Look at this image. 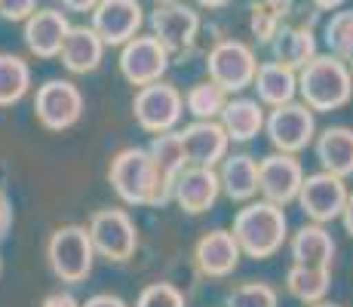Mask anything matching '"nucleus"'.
<instances>
[{"mask_svg": "<svg viewBox=\"0 0 353 307\" xmlns=\"http://www.w3.org/2000/svg\"><path fill=\"white\" fill-rule=\"evenodd\" d=\"M108 181L126 206L160 209L172 200V179L160 172L148 148H123L114 154Z\"/></svg>", "mask_w": 353, "mask_h": 307, "instance_id": "f257e3e1", "label": "nucleus"}, {"mask_svg": "<svg viewBox=\"0 0 353 307\" xmlns=\"http://www.w3.org/2000/svg\"><path fill=\"white\" fill-rule=\"evenodd\" d=\"M230 234L243 255L264 261L289 243V218L283 206H274L268 200H249L243 203V209H236Z\"/></svg>", "mask_w": 353, "mask_h": 307, "instance_id": "f03ea898", "label": "nucleus"}, {"mask_svg": "<svg viewBox=\"0 0 353 307\" xmlns=\"http://www.w3.org/2000/svg\"><path fill=\"white\" fill-rule=\"evenodd\" d=\"M298 95L301 105H307L314 114H329L344 108L353 99V83L347 61L332 56V52H316L304 68H298Z\"/></svg>", "mask_w": 353, "mask_h": 307, "instance_id": "7ed1b4c3", "label": "nucleus"}, {"mask_svg": "<svg viewBox=\"0 0 353 307\" xmlns=\"http://www.w3.org/2000/svg\"><path fill=\"white\" fill-rule=\"evenodd\" d=\"M46 264L59 283L77 286L86 283L96 264V249H92L90 230L83 224H62L46 240Z\"/></svg>", "mask_w": 353, "mask_h": 307, "instance_id": "20e7f679", "label": "nucleus"}, {"mask_svg": "<svg viewBox=\"0 0 353 307\" xmlns=\"http://www.w3.org/2000/svg\"><path fill=\"white\" fill-rule=\"evenodd\" d=\"M86 230H90L96 258H105V261L123 264L139 249V228H135V218L126 209H99L90 215Z\"/></svg>", "mask_w": 353, "mask_h": 307, "instance_id": "39448f33", "label": "nucleus"}, {"mask_svg": "<svg viewBox=\"0 0 353 307\" xmlns=\"http://www.w3.org/2000/svg\"><path fill=\"white\" fill-rule=\"evenodd\" d=\"M264 135L276 154H301L316 139V114L301 101L270 108L264 114Z\"/></svg>", "mask_w": 353, "mask_h": 307, "instance_id": "423d86ee", "label": "nucleus"}, {"mask_svg": "<svg viewBox=\"0 0 353 307\" xmlns=\"http://www.w3.org/2000/svg\"><path fill=\"white\" fill-rule=\"evenodd\" d=\"M132 117L151 135L172 132V129L181 123V117H185V95H181L179 86L166 83V80L148 83L135 92Z\"/></svg>", "mask_w": 353, "mask_h": 307, "instance_id": "0eeeda50", "label": "nucleus"}, {"mask_svg": "<svg viewBox=\"0 0 353 307\" xmlns=\"http://www.w3.org/2000/svg\"><path fill=\"white\" fill-rule=\"evenodd\" d=\"M209 80L219 83L228 95H240L252 90V80L258 71L255 50L243 40H219L206 56Z\"/></svg>", "mask_w": 353, "mask_h": 307, "instance_id": "6e6552de", "label": "nucleus"}, {"mask_svg": "<svg viewBox=\"0 0 353 307\" xmlns=\"http://www.w3.org/2000/svg\"><path fill=\"white\" fill-rule=\"evenodd\" d=\"M83 92L77 83L62 77H52L37 86L34 92V117L50 132H65V129L77 126L83 117Z\"/></svg>", "mask_w": 353, "mask_h": 307, "instance_id": "1a4fd4ad", "label": "nucleus"}, {"mask_svg": "<svg viewBox=\"0 0 353 307\" xmlns=\"http://www.w3.org/2000/svg\"><path fill=\"white\" fill-rule=\"evenodd\" d=\"M151 37H157V43L169 56H179V52H191L196 43V34H200L203 22L200 12L194 6L181 3H157V10L151 12Z\"/></svg>", "mask_w": 353, "mask_h": 307, "instance_id": "9d476101", "label": "nucleus"}, {"mask_svg": "<svg viewBox=\"0 0 353 307\" xmlns=\"http://www.w3.org/2000/svg\"><path fill=\"white\" fill-rule=\"evenodd\" d=\"M347 194H350L347 181L320 169V172H314V175H304L295 203L301 206V212L307 215V221L329 224V221H338V218H341Z\"/></svg>", "mask_w": 353, "mask_h": 307, "instance_id": "9b49d317", "label": "nucleus"}, {"mask_svg": "<svg viewBox=\"0 0 353 307\" xmlns=\"http://www.w3.org/2000/svg\"><path fill=\"white\" fill-rule=\"evenodd\" d=\"M304 175L307 172H304L301 160H298L295 154L274 151L258 160V194H261V200L286 209L289 203H295Z\"/></svg>", "mask_w": 353, "mask_h": 307, "instance_id": "f8f14e48", "label": "nucleus"}, {"mask_svg": "<svg viewBox=\"0 0 353 307\" xmlns=\"http://www.w3.org/2000/svg\"><path fill=\"white\" fill-rule=\"evenodd\" d=\"M120 74L126 83L132 86H148L163 80V74L169 71V52L157 43V37L151 34H135L129 43L120 46Z\"/></svg>", "mask_w": 353, "mask_h": 307, "instance_id": "ddd939ff", "label": "nucleus"}, {"mask_svg": "<svg viewBox=\"0 0 353 307\" xmlns=\"http://www.w3.org/2000/svg\"><path fill=\"white\" fill-rule=\"evenodd\" d=\"M90 16V28L99 34L105 46L129 43L135 34H141V25H145V10L139 0H99V6Z\"/></svg>", "mask_w": 353, "mask_h": 307, "instance_id": "4468645a", "label": "nucleus"}, {"mask_svg": "<svg viewBox=\"0 0 353 307\" xmlns=\"http://www.w3.org/2000/svg\"><path fill=\"white\" fill-rule=\"evenodd\" d=\"M219 197H221V184H219V172L215 169L185 166L172 181V200L188 215L209 212L219 203Z\"/></svg>", "mask_w": 353, "mask_h": 307, "instance_id": "2eb2a0df", "label": "nucleus"}, {"mask_svg": "<svg viewBox=\"0 0 353 307\" xmlns=\"http://www.w3.org/2000/svg\"><path fill=\"white\" fill-rule=\"evenodd\" d=\"M22 25H25L22 28L25 46H28V52L37 59H56L59 50H62L65 34L71 28L68 12L56 10V6H40V10H34Z\"/></svg>", "mask_w": 353, "mask_h": 307, "instance_id": "dca6fc26", "label": "nucleus"}, {"mask_svg": "<svg viewBox=\"0 0 353 307\" xmlns=\"http://www.w3.org/2000/svg\"><path fill=\"white\" fill-rule=\"evenodd\" d=\"M181 148H185L188 166H206L215 169L228 157V135L219 120H194L185 129H179Z\"/></svg>", "mask_w": 353, "mask_h": 307, "instance_id": "f3484780", "label": "nucleus"}, {"mask_svg": "<svg viewBox=\"0 0 353 307\" xmlns=\"http://www.w3.org/2000/svg\"><path fill=\"white\" fill-rule=\"evenodd\" d=\"M240 246H236L234 234L225 228H215L209 234H203L194 246V264L200 268L203 277H212V279H225L230 277L236 268H240Z\"/></svg>", "mask_w": 353, "mask_h": 307, "instance_id": "a211bd4d", "label": "nucleus"}, {"mask_svg": "<svg viewBox=\"0 0 353 307\" xmlns=\"http://www.w3.org/2000/svg\"><path fill=\"white\" fill-rule=\"evenodd\" d=\"M105 50L108 46L101 43V37L90 25H71L56 59L62 61V68L71 74H92V71H99L101 59H105Z\"/></svg>", "mask_w": 353, "mask_h": 307, "instance_id": "6ab92c4d", "label": "nucleus"}, {"mask_svg": "<svg viewBox=\"0 0 353 307\" xmlns=\"http://www.w3.org/2000/svg\"><path fill=\"white\" fill-rule=\"evenodd\" d=\"M289 255L292 264H301V268H320V270H332L335 261V240L325 230V224H301L295 234L289 237Z\"/></svg>", "mask_w": 353, "mask_h": 307, "instance_id": "aec40b11", "label": "nucleus"}, {"mask_svg": "<svg viewBox=\"0 0 353 307\" xmlns=\"http://www.w3.org/2000/svg\"><path fill=\"white\" fill-rule=\"evenodd\" d=\"M270 56H274L276 65L283 68H292V71H298V68H304L310 59L316 56V34L310 25H298V22H286L280 31L274 34V40L268 43Z\"/></svg>", "mask_w": 353, "mask_h": 307, "instance_id": "412c9836", "label": "nucleus"}, {"mask_svg": "<svg viewBox=\"0 0 353 307\" xmlns=\"http://www.w3.org/2000/svg\"><path fill=\"white\" fill-rule=\"evenodd\" d=\"M314 154L323 172L338 175L347 181L353 175V129L350 126H329L316 132Z\"/></svg>", "mask_w": 353, "mask_h": 307, "instance_id": "4be33fe9", "label": "nucleus"}, {"mask_svg": "<svg viewBox=\"0 0 353 307\" xmlns=\"http://www.w3.org/2000/svg\"><path fill=\"white\" fill-rule=\"evenodd\" d=\"M219 184L221 194L234 203H249L258 197V157L240 151V154H228L219 163Z\"/></svg>", "mask_w": 353, "mask_h": 307, "instance_id": "5701e85b", "label": "nucleus"}, {"mask_svg": "<svg viewBox=\"0 0 353 307\" xmlns=\"http://www.w3.org/2000/svg\"><path fill=\"white\" fill-rule=\"evenodd\" d=\"M219 123H221V129H225L228 141H234V145H249V141L264 132V105H258L255 99H246V95L228 99Z\"/></svg>", "mask_w": 353, "mask_h": 307, "instance_id": "b1692460", "label": "nucleus"}, {"mask_svg": "<svg viewBox=\"0 0 353 307\" xmlns=\"http://www.w3.org/2000/svg\"><path fill=\"white\" fill-rule=\"evenodd\" d=\"M255 101L264 108H280L295 101L298 95V74L292 68H283L276 61H261L252 80Z\"/></svg>", "mask_w": 353, "mask_h": 307, "instance_id": "393cba45", "label": "nucleus"}, {"mask_svg": "<svg viewBox=\"0 0 353 307\" xmlns=\"http://www.w3.org/2000/svg\"><path fill=\"white\" fill-rule=\"evenodd\" d=\"M295 3L292 0H252L249 3V31L261 46L274 40V34L292 19Z\"/></svg>", "mask_w": 353, "mask_h": 307, "instance_id": "a878e982", "label": "nucleus"}, {"mask_svg": "<svg viewBox=\"0 0 353 307\" xmlns=\"http://www.w3.org/2000/svg\"><path fill=\"white\" fill-rule=\"evenodd\" d=\"M286 289L295 301L320 304V301H325V295H329V289H332V270L292 264V268L286 270Z\"/></svg>", "mask_w": 353, "mask_h": 307, "instance_id": "bb28decb", "label": "nucleus"}, {"mask_svg": "<svg viewBox=\"0 0 353 307\" xmlns=\"http://www.w3.org/2000/svg\"><path fill=\"white\" fill-rule=\"evenodd\" d=\"M31 90V68L16 52H0V108H12Z\"/></svg>", "mask_w": 353, "mask_h": 307, "instance_id": "cd10ccee", "label": "nucleus"}, {"mask_svg": "<svg viewBox=\"0 0 353 307\" xmlns=\"http://www.w3.org/2000/svg\"><path fill=\"white\" fill-rule=\"evenodd\" d=\"M230 95L212 80H200L185 92V111L194 120H219Z\"/></svg>", "mask_w": 353, "mask_h": 307, "instance_id": "c85d7f7f", "label": "nucleus"}, {"mask_svg": "<svg viewBox=\"0 0 353 307\" xmlns=\"http://www.w3.org/2000/svg\"><path fill=\"white\" fill-rule=\"evenodd\" d=\"M323 43L332 56L338 59H353V6L335 10L323 25Z\"/></svg>", "mask_w": 353, "mask_h": 307, "instance_id": "c756f323", "label": "nucleus"}, {"mask_svg": "<svg viewBox=\"0 0 353 307\" xmlns=\"http://www.w3.org/2000/svg\"><path fill=\"white\" fill-rule=\"evenodd\" d=\"M148 154L154 157V163L160 166L163 175H169V179L175 181V175L181 172V169L188 166V157H185V148H181V135L179 129H172V132H160L151 139V145H148Z\"/></svg>", "mask_w": 353, "mask_h": 307, "instance_id": "7c9ffc66", "label": "nucleus"}, {"mask_svg": "<svg viewBox=\"0 0 353 307\" xmlns=\"http://www.w3.org/2000/svg\"><path fill=\"white\" fill-rule=\"evenodd\" d=\"M225 307H280V292L270 283H243L228 292Z\"/></svg>", "mask_w": 353, "mask_h": 307, "instance_id": "2f4dec72", "label": "nucleus"}, {"mask_svg": "<svg viewBox=\"0 0 353 307\" xmlns=\"http://www.w3.org/2000/svg\"><path fill=\"white\" fill-rule=\"evenodd\" d=\"M135 307H188V301L175 283H148L135 298Z\"/></svg>", "mask_w": 353, "mask_h": 307, "instance_id": "473e14b6", "label": "nucleus"}, {"mask_svg": "<svg viewBox=\"0 0 353 307\" xmlns=\"http://www.w3.org/2000/svg\"><path fill=\"white\" fill-rule=\"evenodd\" d=\"M37 10V0H0V19L6 22H25Z\"/></svg>", "mask_w": 353, "mask_h": 307, "instance_id": "72a5a7b5", "label": "nucleus"}, {"mask_svg": "<svg viewBox=\"0 0 353 307\" xmlns=\"http://www.w3.org/2000/svg\"><path fill=\"white\" fill-rule=\"evenodd\" d=\"M80 307H129V304L114 292H99V295H90L86 301H80Z\"/></svg>", "mask_w": 353, "mask_h": 307, "instance_id": "f704fd0d", "label": "nucleus"}, {"mask_svg": "<svg viewBox=\"0 0 353 307\" xmlns=\"http://www.w3.org/2000/svg\"><path fill=\"white\" fill-rule=\"evenodd\" d=\"M40 307H80V301L71 295V292H65V289H56V292H50V295L40 301Z\"/></svg>", "mask_w": 353, "mask_h": 307, "instance_id": "c9c22d12", "label": "nucleus"}, {"mask_svg": "<svg viewBox=\"0 0 353 307\" xmlns=\"http://www.w3.org/2000/svg\"><path fill=\"white\" fill-rule=\"evenodd\" d=\"M10 230H12V203H10V197L3 194V188H0V240H3Z\"/></svg>", "mask_w": 353, "mask_h": 307, "instance_id": "e433bc0d", "label": "nucleus"}, {"mask_svg": "<svg viewBox=\"0 0 353 307\" xmlns=\"http://www.w3.org/2000/svg\"><path fill=\"white\" fill-rule=\"evenodd\" d=\"M65 12H92L99 6V0H62Z\"/></svg>", "mask_w": 353, "mask_h": 307, "instance_id": "4c0bfd02", "label": "nucleus"}, {"mask_svg": "<svg viewBox=\"0 0 353 307\" xmlns=\"http://www.w3.org/2000/svg\"><path fill=\"white\" fill-rule=\"evenodd\" d=\"M341 224H344V234L353 240V190L347 194V203H344V209H341Z\"/></svg>", "mask_w": 353, "mask_h": 307, "instance_id": "58836bf2", "label": "nucleus"}, {"mask_svg": "<svg viewBox=\"0 0 353 307\" xmlns=\"http://www.w3.org/2000/svg\"><path fill=\"white\" fill-rule=\"evenodd\" d=\"M314 3V10H323V12H332V10H338V6H344L347 0H310Z\"/></svg>", "mask_w": 353, "mask_h": 307, "instance_id": "ea45409f", "label": "nucleus"}, {"mask_svg": "<svg viewBox=\"0 0 353 307\" xmlns=\"http://www.w3.org/2000/svg\"><path fill=\"white\" fill-rule=\"evenodd\" d=\"M230 0H196V6H203V10H221V6H228Z\"/></svg>", "mask_w": 353, "mask_h": 307, "instance_id": "a19ab883", "label": "nucleus"}, {"mask_svg": "<svg viewBox=\"0 0 353 307\" xmlns=\"http://www.w3.org/2000/svg\"><path fill=\"white\" fill-rule=\"evenodd\" d=\"M310 307H341V304H332V301H320V304H310Z\"/></svg>", "mask_w": 353, "mask_h": 307, "instance_id": "79ce46f5", "label": "nucleus"}, {"mask_svg": "<svg viewBox=\"0 0 353 307\" xmlns=\"http://www.w3.org/2000/svg\"><path fill=\"white\" fill-rule=\"evenodd\" d=\"M347 71H350V83H353V59H347Z\"/></svg>", "mask_w": 353, "mask_h": 307, "instance_id": "37998d69", "label": "nucleus"}, {"mask_svg": "<svg viewBox=\"0 0 353 307\" xmlns=\"http://www.w3.org/2000/svg\"><path fill=\"white\" fill-rule=\"evenodd\" d=\"M0 277H3V258H0Z\"/></svg>", "mask_w": 353, "mask_h": 307, "instance_id": "c03bdc74", "label": "nucleus"}, {"mask_svg": "<svg viewBox=\"0 0 353 307\" xmlns=\"http://www.w3.org/2000/svg\"><path fill=\"white\" fill-rule=\"evenodd\" d=\"M157 3H175V0H157Z\"/></svg>", "mask_w": 353, "mask_h": 307, "instance_id": "a18cd8bd", "label": "nucleus"}]
</instances>
